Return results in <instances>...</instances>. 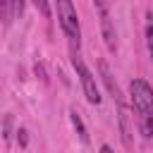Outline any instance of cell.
<instances>
[{
  "label": "cell",
  "mask_w": 153,
  "mask_h": 153,
  "mask_svg": "<svg viewBox=\"0 0 153 153\" xmlns=\"http://www.w3.org/2000/svg\"><path fill=\"white\" fill-rule=\"evenodd\" d=\"M129 100L136 117V127L143 139L153 136V88L146 79L134 76L129 81Z\"/></svg>",
  "instance_id": "cell-1"
},
{
  "label": "cell",
  "mask_w": 153,
  "mask_h": 153,
  "mask_svg": "<svg viewBox=\"0 0 153 153\" xmlns=\"http://www.w3.org/2000/svg\"><path fill=\"white\" fill-rule=\"evenodd\" d=\"M55 12H57V22H60L62 33L69 41V50L72 53H79V45H81V26H79L76 7L69 0H57L55 2Z\"/></svg>",
  "instance_id": "cell-2"
},
{
  "label": "cell",
  "mask_w": 153,
  "mask_h": 153,
  "mask_svg": "<svg viewBox=\"0 0 153 153\" xmlns=\"http://www.w3.org/2000/svg\"><path fill=\"white\" fill-rule=\"evenodd\" d=\"M72 67H74V72H76V76H79V84H81V91H84L86 100H88L91 105H98V103H100V88H98V84H96L93 72L86 67V62L81 60L79 53H72Z\"/></svg>",
  "instance_id": "cell-3"
},
{
  "label": "cell",
  "mask_w": 153,
  "mask_h": 153,
  "mask_svg": "<svg viewBox=\"0 0 153 153\" xmlns=\"http://www.w3.org/2000/svg\"><path fill=\"white\" fill-rule=\"evenodd\" d=\"M93 7L100 12V29H103V41L108 45V50H117V33H115V26H112V19H110V10L105 2L96 0Z\"/></svg>",
  "instance_id": "cell-4"
},
{
  "label": "cell",
  "mask_w": 153,
  "mask_h": 153,
  "mask_svg": "<svg viewBox=\"0 0 153 153\" xmlns=\"http://www.w3.org/2000/svg\"><path fill=\"white\" fill-rule=\"evenodd\" d=\"M69 122H72V127H74V131H76V136L84 141V143H88V129H86V124H84V120H81V115L72 108L69 110Z\"/></svg>",
  "instance_id": "cell-5"
},
{
  "label": "cell",
  "mask_w": 153,
  "mask_h": 153,
  "mask_svg": "<svg viewBox=\"0 0 153 153\" xmlns=\"http://www.w3.org/2000/svg\"><path fill=\"white\" fill-rule=\"evenodd\" d=\"M146 48H148V55L153 62V12L151 10L146 12Z\"/></svg>",
  "instance_id": "cell-6"
},
{
  "label": "cell",
  "mask_w": 153,
  "mask_h": 153,
  "mask_svg": "<svg viewBox=\"0 0 153 153\" xmlns=\"http://www.w3.org/2000/svg\"><path fill=\"white\" fill-rule=\"evenodd\" d=\"M10 12H14V10H12V2H5V0H2V2H0V17H2L7 24H10V19H12Z\"/></svg>",
  "instance_id": "cell-7"
},
{
  "label": "cell",
  "mask_w": 153,
  "mask_h": 153,
  "mask_svg": "<svg viewBox=\"0 0 153 153\" xmlns=\"http://www.w3.org/2000/svg\"><path fill=\"white\" fill-rule=\"evenodd\" d=\"M14 134H17V141H19V146L24 148V146L29 143V134H26V129H24V127H19V129H17Z\"/></svg>",
  "instance_id": "cell-8"
},
{
  "label": "cell",
  "mask_w": 153,
  "mask_h": 153,
  "mask_svg": "<svg viewBox=\"0 0 153 153\" xmlns=\"http://www.w3.org/2000/svg\"><path fill=\"white\" fill-rule=\"evenodd\" d=\"M10 127H12V117H10V115H7V117H5V124H2V131H5V134H2V136H5V139H7V141H10V136H12V134H10V131H12V129H10Z\"/></svg>",
  "instance_id": "cell-9"
},
{
  "label": "cell",
  "mask_w": 153,
  "mask_h": 153,
  "mask_svg": "<svg viewBox=\"0 0 153 153\" xmlns=\"http://www.w3.org/2000/svg\"><path fill=\"white\" fill-rule=\"evenodd\" d=\"M36 7H38L45 17H50V5H48V2H36Z\"/></svg>",
  "instance_id": "cell-10"
},
{
  "label": "cell",
  "mask_w": 153,
  "mask_h": 153,
  "mask_svg": "<svg viewBox=\"0 0 153 153\" xmlns=\"http://www.w3.org/2000/svg\"><path fill=\"white\" fill-rule=\"evenodd\" d=\"M100 153H115V151H112L108 143H103V146H100Z\"/></svg>",
  "instance_id": "cell-11"
}]
</instances>
